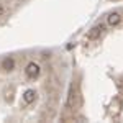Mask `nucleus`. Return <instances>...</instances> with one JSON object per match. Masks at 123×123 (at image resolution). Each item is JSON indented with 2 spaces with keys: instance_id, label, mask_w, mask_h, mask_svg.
Wrapping results in <instances>:
<instances>
[{
  "instance_id": "obj_1",
  "label": "nucleus",
  "mask_w": 123,
  "mask_h": 123,
  "mask_svg": "<svg viewBox=\"0 0 123 123\" xmlns=\"http://www.w3.org/2000/svg\"><path fill=\"white\" fill-rule=\"evenodd\" d=\"M25 72H26V76L30 79H35V77L39 76V66L36 62H30L28 66H26V69H25Z\"/></svg>"
},
{
  "instance_id": "obj_2",
  "label": "nucleus",
  "mask_w": 123,
  "mask_h": 123,
  "mask_svg": "<svg viewBox=\"0 0 123 123\" xmlns=\"http://www.w3.org/2000/svg\"><path fill=\"white\" fill-rule=\"evenodd\" d=\"M102 33H104V25H95L94 28L87 33V38L89 39H97V38H100Z\"/></svg>"
},
{
  "instance_id": "obj_3",
  "label": "nucleus",
  "mask_w": 123,
  "mask_h": 123,
  "mask_svg": "<svg viewBox=\"0 0 123 123\" xmlns=\"http://www.w3.org/2000/svg\"><path fill=\"white\" fill-rule=\"evenodd\" d=\"M120 21H122V15H120L118 12H113V13H110V15L107 17V23H108L110 26H117Z\"/></svg>"
},
{
  "instance_id": "obj_4",
  "label": "nucleus",
  "mask_w": 123,
  "mask_h": 123,
  "mask_svg": "<svg viewBox=\"0 0 123 123\" xmlns=\"http://www.w3.org/2000/svg\"><path fill=\"white\" fill-rule=\"evenodd\" d=\"M35 98H36V92H35V90H31V89H30V90H26V92H25V94H23V102H25V104H33V102H35Z\"/></svg>"
},
{
  "instance_id": "obj_5",
  "label": "nucleus",
  "mask_w": 123,
  "mask_h": 123,
  "mask_svg": "<svg viewBox=\"0 0 123 123\" xmlns=\"http://www.w3.org/2000/svg\"><path fill=\"white\" fill-rule=\"evenodd\" d=\"M15 67V61H13V57H5L3 61H2V69H5V71H12Z\"/></svg>"
},
{
  "instance_id": "obj_6",
  "label": "nucleus",
  "mask_w": 123,
  "mask_h": 123,
  "mask_svg": "<svg viewBox=\"0 0 123 123\" xmlns=\"http://www.w3.org/2000/svg\"><path fill=\"white\" fill-rule=\"evenodd\" d=\"M74 97H76V95H74V85H71V90H69V100H67V105H69V107L74 105Z\"/></svg>"
},
{
  "instance_id": "obj_7",
  "label": "nucleus",
  "mask_w": 123,
  "mask_h": 123,
  "mask_svg": "<svg viewBox=\"0 0 123 123\" xmlns=\"http://www.w3.org/2000/svg\"><path fill=\"white\" fill-rule=\"evenodd\" d=\"M3 12H5V10H3V7H2V5H0V17H2V15H3Z\"/></svg>"
}]
</instances>
